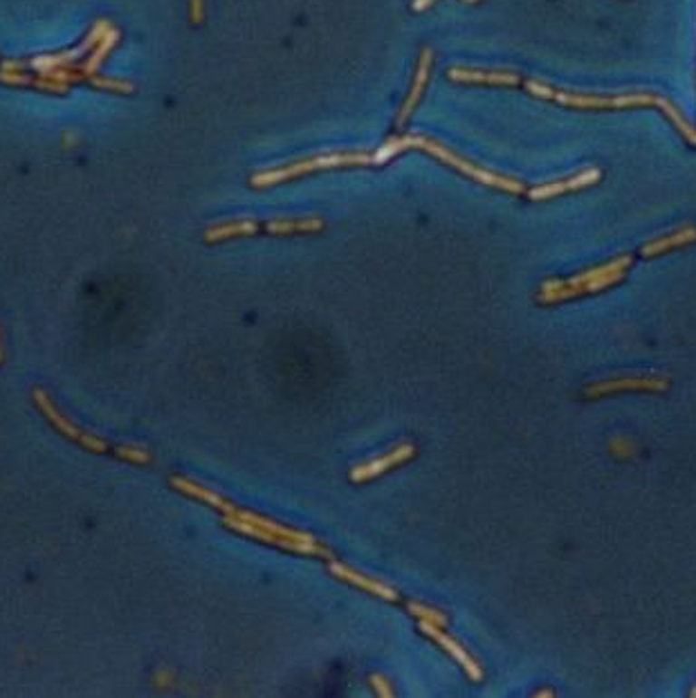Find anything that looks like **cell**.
I'll list each match as a JSON object with an SVG mask.
<instances>
[{
  "label": "cell",
  "instance_id": "cell-1",
  "mask_svg": "<svg viewBox=\"0 0 696 698\" xmlns=\"http://www.w3.org/2000/svg\"><path fill=\"white\" fill-rule=\"evenodd\" d=\"M633 259L629 254L618 256V259L609 261L604 265H597V268L585 270L580 274L571 276V279H550L544 281L542 288H539L537 301L544 306L550 303L568 301V299L586 297V294H597L604 292L611 285L620 283V281L627 276V270L632 268Z\"/></svg>",
  "mask_w": 696,
  "mask_h": 698
},
{
  "label": "cell",
  "instance_id": "cell-2",
  "mask_svg": "<svg viewBox=\"0 0 696 698\" xmlns=\"http://www.w3.org/2000/svg\"><path fill=\"white\" fill-rule=\"evenodd\" d=\"M526 91L530 95L539 97V100H550L557 101L562 106L580 108V110H620V108H636V106H653V95L652 92H627V95H614V97H602V95H589V92H571V91H557V88H550L546 83L535 81L528 79L524 81Z\"/></svg>",
  "mask_w": 696,
  "mask_h": 698
},
{
  "label": "cell",
  "instance_id": "cell-3",
  "mask_svg": "<svg viewBox=\"0 0 696 698\" xmlns=\"http://www.w3.org/2000/svg\"><path fill=\"white\" fill-rule=\"evenodd\" d=\"M366 164H373V156H371V153H364V151L331 153V156L308 158V160L285 164V167L281 168H270V171L254 173V176L249 177V185L256 186V189H266V186H275L285 180H293V177L305 176V173L324 171V168H340V167H366Z\"/></svg>",
  "mask_w": 696,
  "mask_h": 698
},
{
  "label": "cell",
  "instance_id": "cell-4",
  "mask_svg": "<svg viewBox=\"0 0 696 698\" xmlns=\"http://www.w3.org/2000/svg\"><path fill=\"white\" fill-rule=\"evenodd\" d=\"M416 148H422V151H427L430 156H434L436 160L448 164V167L456 168V171L465 173L468 177H472V180L481 182V185L486 186H495V189L508 191V194H524L526 191V185L521 180H517V177H508V176H501V173L488 171V168L465 160V158H460L459 153H454L451 148L445 147V144L425 138V135H418Z\"/></svg>",
  "mask_w": 696,
  "mask_h": 698
},
{
  "label": "cell",
  "instance_id": "cell-5",
  "mask_svg": "<svg viewBox=\"0 0 696 698\" xmlns=\"http://www.w3.org/2000/svg\"><path fill=\"white\" fill-rule=\"evenodd\" d=\"M223 523L227 528H232V531L241 532V535L254 537V539H258V541H263V543H270V546L284 548V550L299 552V555L324 557V559H328V561L335 559V555H333L331 548L324 546V543L319 541V539H313V541H297V539H284V537H279V535H272V532L263 531V528L254 526V523L241 521V519H237V517H223Z\"/></svg>",
  "mask_w": 696,
  "mask_h": 698
},
{
  "label": "cell",
  "instance_id": "cell-6",
  "mask_svg": "<svg viewBox=\"0 0 696 698\" xmlns=\"http://www.w3.org/2000/svg\"><path fill=\"white\" fill-rule=\"evenodd\" d=\"M670 388V378L665 376H629V378H614V379H602V382L591 384L586 387V396L594 397H604L609 393H623V391H652V393H662Z\"/></svg>",
  "mask_w": 696,
  "mask_h": 698
},
{
  "label": "cell",
  "instance_id": "cell-7",
  "mask_svg": "<svg viewBox=\"0 0 696 698\" xmlns=\"http://www.w3.org/2000/svg\"><path fill=\"white\" fill-rule=\"evenodd\" d=\"M420 631H422V634H425V636H430L431 640H436V643H439L440 646H443V649L448 651V654L451 655V658H456V663H459L460 667L465 669V674H468V676L472 678L474 683H481V681H483V669H481V665H478L477 660H474L472 655H469L468 651L463 649V646H460L459 643H456L454 638H450V636L445 634V631L440 629L439 625H431V622L420 620Z\"/></svg>",
  "mask_w": 696,
  "mask_h": 698
},
{
  "label": "cell",
  "instance_id": "cell-8",
  "mask_svg": "<svg viewBox=\"0 0 696 698\" xmlns=\"http://www.w3.org/2000/svg\"><path fill=\"white\" fill-rule=\"evenodd\" d=\"M600 177H602L600 168L591 167L586 168V171L577 173V176L566 177V180H555V182H546V185L533 186V189L528 191V198L535 200V203H537V200H550L555 198V196L568 194V191H580V189H586V186H594L600 182Z\"/></svg>",
  "mask_w": 696,
  "mask_h": 698
},
{
  "label": "cell",
  "instance_id": "cell-9",
  "mask_svg": "<svg viewBox=\"0 0 696 698\" xmlns=\"http://www.w3.org/2000/svg\"><path fill=\"white\" fill-rule=\"evenodd\" d=\"M413 456H416V447H413V445H409V443L400 445V447L392 449V452L384 454V456H380V458H375V461L353 467L351 481H355V483H362V481L375 479V476L384 474V472H389V470H393V467L402 465V463L411 461Z\"/></svg>",
  "mask_w": 696,
  "mask_h": 698
},
{
  "label": "cell",
  "instance_id": "cell-10",
  "mask_svg": "<svg viewBox=\"0 0 696 698\" xmlns=\"http://www.w3.org/2000/svg\"><path fill=\"white\" fill-rule=\"evenodd\" d=\"M431 63H434V53H431L430 48H425V50H422V53H420V61H418L416 79H413L411 91H409L407 100H404V104H402V110H400V115H398V120H396V126H398V129H402V126L407 124L409 117L413 115V110H416L418 104H420L422 92H425L427 81H430Z\"/></svg>",
  "mask_w": 696,
  "mask_h": 698
},
{
  "label": "cell",
  "instance_id": "cell-11",
  "mask_svg": "<svg viewBox=\"0 0 696 698\" xmlns=\"http://www.w3.org/2000/svg\"><path fill=\"white\" fill-rule=\"evenodd\" d=\"M328 570H331V573L335 575L337 579H342V582H348V584H353V587L364 588V591H369L371 595H378V598L387 599V602H400V595H398L396 588L387 587V584L378 582V579H373V578H366V575L348 569V566L340 564V561H335V559L328 561Z\"/></svg>",
  "mask_w": 696,
  "mask_h": 698
},
{
  "label": "cell",
  "instance_id": "cell-12",
  "mask_svg": "<svg viewBox=\"0 0 696 698\" xmlns=\"http://www.w3.org/2000/svg\"><path fill=\"white\" fill-rule=\"evenodd\" d=\"M448 77L459 83H490V86H519L521 77L510 70H472L450 68Z\"/></svg>",
  "mask_w": 696,
  "mask_h": 698
},
{
  "label": "cell",
  "instance_id": "cell-13",
  "mask_svg": "<svg viewBox=\"0 0 696 698\" xmlns=\"http://www.w3.org/2000/svg\"><path fill=\"white\" fill-rule=\"evenodd\" d=\"M690 243H696V227H692V225L683 229H676V232L667 234V236L653 238V241L645 243V245L641 247V254L645 256V259H653V256L667 254L670 250L690 245Z\"/></svg>",
  "mask_w": 696,
  "mask_h": 698
},
{
  "label": "cell",
  "instance_id": "cell-14",
  "mask_svg": "<svg viewBox=\"0 0 696 698\" xmlns=\"http://www.w3.org/2000/svg\"><path fill=\"white\" fill-rule=\"evenodd\" d=\"M171 483H173V487H178V490H180V492H185V494L196 496V499L205 501V503L211 505V508L220 510V512H223V517H229V514H237L238 508L232 503V501H227V499H225V496L216 494V492L207 490V487H202L198 483H191V481L180 479V476L171 479Z\"/></svg>",
  "mask_w": 696,
  "mask_h": 698
},
{
  "label": "cell",
  "instance_id": "cell-15",
  "mask_svg": "<svg viewBox=\"0 0 696 698\" xmlns=\"http://www.w3.org/2000/svg\"><path fill=\"white\" fill-rule=\"evenodd\" d=\"M326 227L322 218H281V220H270L266 225V229L276 236H285V234H305V232H322Z\"/></svg>",
  "mask_w": 696,
  "mask_h": 698
},
{
  "label": "cell",
  "instance_id": "cell-16",
  "mask_svg": "<svg viewBox=\"0 0 696 698\" xmlns=\"http://www.w3.org/2000/svg\"><path fill=\"white\" fill-rule=\"evenodd\" d=\"M261 229V225L256 220H237V223H227V225H218V227H211L205 232V241L207 243H218V241H227V238H237V236H252Z\"/></svg>",
  "mask_w": 696,
  "mask_h": 698
},
{
  "label": "cell",
  "instance_id": "cell-17",
  "mask_svg": "<svg viewBox=\"0 0 696 698\" xmlns=\"http://www.w3.org/2000/svg\"><path fill=\"white\" fill-rule=\"evenodd\" d=\"M418 144V135H400V138H392L389 142H384V147H380L378 151L373 153V167H382L387 164L392 158H396L398 153L411 151L416 148Z\"/></svg>",
  "mask_w": 696,
  "mask_h": 698
},
{
  "label": "cell",
  "instance_id": "cell-18",
  "mask_svg": "<svg viewBox=\"0 0 696 698\" xmlns=\"http://www.w3.org/2000/svg\"><path fill=\"white\" fill-rule=\"evenodd\" d=\"M653 106L661 108V110L665 112L667 117H670L672 124H674L676 129L681 130V135H683V138L688 139L690 144H694V147H696V129H694L692 124H690L688 120H685L683 115H681L679 108L672 104V101L667 100V97H661V95H653Z\"/></svg>",
  "mask_w": 696,
  "mask_h": 698
},
{
  "label": "cell",
  "instance_id": "cell-19",
  "mask_svg": "<svg viewBox=\"0 0 696 698\" xmlns=\"http://www.w3.org/2000/svg\"><path fill=\"white\" fill-rule=\"evenodd\" d=\"M117 39H120V32H117V30H108L106 34L102 36L100 48H97V53L91 56V61H88L86 65H83V72H86L88 77H92V74L97 72V68H100V65H102L103 56L111 53V48L117 43Z\"/></svg>",
  "mask_w": 696,
  "mask_h": 698
},
{
  "label": "cell",
  "instance_id": "cell-20",
  "mask_svg": "<svg viewBox=\"0 0 696 698\" xmlns=\"http://www.w3.org/2000/svg\"><path fill=\"white\" fill-rule=\"evenodd\" d=\"M407 608H409V613H411V616L418 617V620H425V622H431V625H439L440 629H445V626L450 625L448 616H445V613H440L439 608H430L420 602H407Z\"/></svg>",
  "mask_w": 696,
  "mask_h": 698
},
{
  "label": "cell",
  "instance_id": "cell-21",
  "mask_svg": "<svg viewBox=\"0 0 696 698\" xmlns=\"http://www.w3.org/2000/svg\"><path fill=\"white\" fill-rule=\"evenodd\" d=\"M117 454L124 458H130V461H138V463H147L149 461V454L144 452V449H138V447H120L117 449Z\"/></svg>",
  "mask_w": 696,
  "mask_h": 698
},
{
  "label": "cell",
  "instance_id": "cell-22",
  "mask_svg": "<svg viewBox=\"0 0 696 698\" xmlns=\"http://www.w3.org/2000/svg\"><path fill=\"white\" fill-rule=\"evenodd\" d=\"M371 685L375 687V692H378L380 696H387V698L393 696V690L389 687V683L384 681L382 676H378V674H375V676H371Z\"/></svg>",
  "mask_w": 696,
  "mask_h": 698
},
{
  "label": "cell",
  "instance_id": "cell-23",
  "mask_svg": "<svg viewBox=\"0 0 696 698\" xmlns=\"http://www.w3.org/2000/svg\"><path fill=\"white\" fill-rule=\"evenodd\" d=\"M434 3H436V0H413L411 7L416 9V12H422V9H427V7H430V5H434Z\"/></svg>",
  "mask_w": 696,
  "mask_h": 698
},
{
  "label": "cell",
  "instance_id": "cell-24",
  "mask_svg": "<svg viewBox=\"0 0 696 698\" xmlns=\"http://www.w3.org/2000/svg\"><path fill=\"white\" fill-rule=\"evenodd\" d=\"M537 696H553V692H548V690H544V692H539V694Z\"/></svg>",
  "mask_w": 696,
  "mask_h": 698
},
{
  "label": "cell",
  "instance_id": "cell-25",
  "mask_svg": "<svg viewBox=\"0 0 696 698\" xmlns=\"http://www.w3.org/2000/svg\"><path fill=\"white\" fill-rule=\"evenodd\" d=\"M468 3H477V0H468Z\"/></svg>",
  "mask_w": 696,
  "mask_h": 698
}]
</instances>
